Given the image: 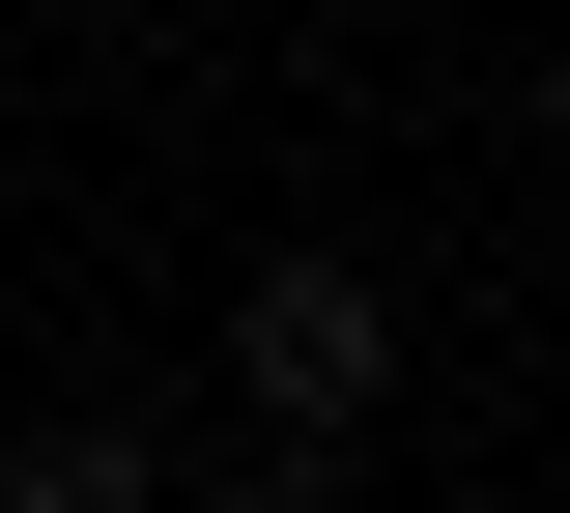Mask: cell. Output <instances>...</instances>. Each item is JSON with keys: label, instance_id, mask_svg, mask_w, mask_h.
Masks as SVG:
<instances>
[{"label": "cell", "instance_id": "6da1fadb", "mask_svg": "<svg viewBox=\"0 0 570 513\" xmlns=\"http://www.w3.org/2000/svg\"><path fill=\"white\" fill-rule=\"evenodd\" d=\"M228 399H257L285 456H343L371 399H400V286H371V257H257V286H228Z\"/></svg>", "mask_w": 570, "mask_h": 513}, {"label": "cell", "instance_id": "7a4b0ae2", "mask_svg": "<svg viewBox=\"0 0 570 513\" xmlns=\"http://www.w3.org/2000/svg\"><path fill=\"white\" fill-rule=\"evenodd\" d=\"M0 513H171V456L115 399H58V428H0Z\"/></svg>", "mask_w": 570, "mask_h": 513}]
</instances>
